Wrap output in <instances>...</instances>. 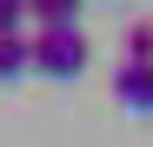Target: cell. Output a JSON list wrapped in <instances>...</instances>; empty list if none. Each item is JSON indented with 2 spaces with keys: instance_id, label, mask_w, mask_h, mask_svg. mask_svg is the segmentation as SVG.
I'll list each match as a JSON object with an SVG mask.
<instances>
[{
  "instance_id": "cell-1",
  "label": "cell",
  "mask_w": 153,
  "mask_h": 147,
  "mask_svg": "<svg viewBox=\"0 0 153 147\" xmlns=\"http://www.w3.org/2000/svg\"><path fill=\"white\" fill-rule=\"evenodd\" d=\"M33 74L47 80H73V74H87V34L73 27H33Z\"/></svg>"
},
{
  "instance_id": "cell-2",
  "label": "cell",
  "mask_w": 153,
  "mask_h": 147,
  "mask_svg": "<svg viewBox=\"0 0 153 147\" xmlns=\"http://www.w3.org/2000/svg\"><path fill=\"white\" fill-rule=\"evenodd\" d=\"M113 100L133 107V114H153V60H120L113 67Z\"/></svg>"
},
{
  "instance_id": "cell-3",
  "label": "cell",
  "mask_w": 153,
  "mask_h": 147,
  "mask_svg": "<svg viewBox=\"0 0 153 147\" xmlns=\"http://www.w3.org/2000/svg\"><path fill=\"white\" fill-rule=\"evenodd\" d=\"M33 74V34H0V80Z\"/></svg>"
},
{
  "instance_id": "cell-4",
  "label": "cell",
  "mask_w": 153,
  "mask_h": 147,
  "mask_svg": "<svg viewBox=\"0 0 153 147\" xmlns=\"http://www.w3.org/2000/svg\"><path fill=\"white\" fill-rule=\"evenodd\" d=\"M33 27H67V20H80V0H27Z\"/></svg>"
},
{
  "instance_id": "cell-5",
  "label": "cell",
  "mask_w": 153,
  "mask_h": 147,
  "mask_svg": "<svg viewBox=\"0 0 153 147\" xmlns=\"http://www.w3.org/2000/svg\"><path fill=\"white\" fill-rule=\"evenodd\" d=\"M120 60H153V20H140V27L126 34V54Z\"/></svg>"
},
{
  "instance_id": "cell-6",
  "label": "cell",
  "mask_w": 153,
  "mask_h": 147,
  "mask_svg": "<svg viewBox=\"0 0 153 147\" xmlns=\"http://www.w3.org/2000/svg\"><path fill=\"white\" fill-rule=\"evenodd\" d=\"M27 0H0V34H27Z\"/></svg>"
}]
</instances>
